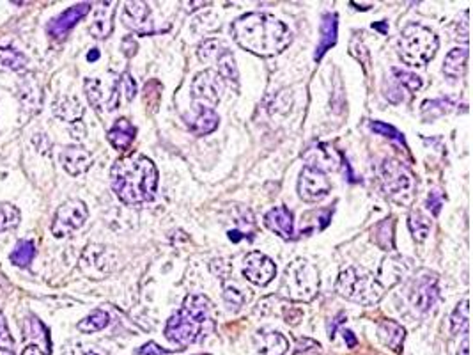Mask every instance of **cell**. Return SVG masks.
I'll list each match as a JSON object with an SVG mask.
<instances>
[{
    "label": "cell",
    "instance_id": "836d02e7",
    "mask_svg": "<svg viewBox=\"0 0 473 355\" xmlns=\"http://www.w3.org/2000/svg\"><path fill=\"white\" fill-rule=\"evenodd\" d=\"M20 218L21 214L17 206L9 205V202H0V233L15 230L20 224Z\"/></svg>",
    "mask_w": 473,
    "mask_h": 355
},
{
    "label": "cell",
    "instance_id": "5bb4252c",
    "mask_svg": "<svg viewBox=\"0 0 473 355\" xmlns=\"http://www.w3.org/2000/svg\"><path fill=\"white\" fill-rule=\"evenodd\" d=\"M82 268L93 279H101L114 268V252L107 247L89 245L82 258Z\"/></svg>",
    "mask_w": 473,
    "mask_h": 355
},
{
    "label": "cell",
    "instance_id": "d6a6232c",
    "mask_svg": "<svg viewBox=\"0 0 473 355\" xmlns=\"http://www.w3.org/2000/svg\"><path fill=\"white\" fill-rule=\"evenodd\" d=\"M374 242L383 250H393V220L385 218L374 227Z\"/></svg>",
    "mask_w": 473,
    "mask_h": 355
},
{
    "label": "cell",
    "instance_id": "277c9868",
    "mask_svg": "<svg viewBox=\"0 0 473 355\" xmlns=\"http://www.w3.org/2000/svg\"><path fill=\"white\" fill-rule=\"evenodd\" d=\"M335 291L346 300L362 304V306H374L383 299L385 286L369 270L360 268V266H348L339 274Z\"/></svg>",
    "mask_w": 473,
    "mask_h": 355
},
{
    "label": "cell",
    "instance_id": "60d3db41",
    "mask_svg": "<svg viewBox=\"0 0 473 355\" xmlns=\"http://www.w3.org/2000/svg\"><path fill=\"white\" fill-rule=\"evenodd\" d=\"M425 206H427V210H429L434 217L440 215L441 206H443V192H441L440 189L431 190L429 196H427V201H425Z\"/></svg>",
    "mask_w": 473,
    "mask_h": 355
},
{
    "label": "cell",
    "instance_id": "f546056e",
    "mask_svg": "<svg viewBox=\"0 0 473 355\" xmlns=\"http://www.w3.org/2000/svg\"><path fill=\"white\" fill-rule=\"evenodd\" d=\"M109 323H110L109 313H105V311H101V309H96V311H93L91 315L85 316L82 322H78L76 327H78V331L80 332H85V334H93V332L103 331Z\"/></svg>",
    "mask_w": 473,
    "mask_h": 355
},
{
    "label": "cell",
    "instance_id": "7dc6e473",
    "mask_svg": "<svg viewBox=\"0 0 473 355\" xmlns=\"http://www.w3.org/2000/svg\"><path fill=\"white\" fill-rule=\"evenodd\" d=\"M342 334H344L346 343H348V347H349V348L357 347V338H355L353 332H351V331H344V332H342Z\"/></svg>",
    "mask_w": 473,
    "mask_h": 355
},
{
    "label": "cell",
    "instance_id": "83f0119b",
    "mask_svg": "<svg viewBox=\"0 0 473 355\" xmlns=\"http://www.w3.org/2000/svg\"><path fill=\"white\" fill-rule=\"evenodd\" d=\"M408 226L411 234H413L415 242H424L431 233V218L422 214V211L413 210L408 217Z\"/></svg>",
    "mask_w": 473,
    "mask_h": 355
},
{
    "label": "cell",
    "instance_id": "f6af8a7d",
    "mask_svg": "<svg viewBox=\"0 0 473 355\" xmlns=\"http://www.w3.org/2000/svg\"><path fill=\"white\" fill-rule=\"evenodd\" d=\"M21 355H50V347H43V345L30 343L24 348Z\"/></svg>",
    "mask_w": 473,
    "mask_h": 355
},
{
    "label": "cell",
    "instance_id": "8d00e7d4",
    "mask_svg": "<svg viewBox=\"0 0 473 355\" xmlns=\"http://www.w3.org/2000/svg\"><path fill=\"white\" fill-rule=\"evenodd\" d=\"M0 355H17L15 354V341L9 334L8 323H6L2 311H0Z\"/></svg>",
    "mask_w": 473,
    "mask_h": 355
},
{
    "label": "cell",
    "instance_id": "f1b7e54d",
    "mask_svg": "<svg viewBox=\"0 0 473 355\" xmlns=\"http://www.w3.org/2000/svg\"><path fill=\"white\" fill-rule=\"evenodd\" d=\"M27 64V57L18 50L0 49V69L2 71H24Z\"/></svg>",
    "mask_w": 473,
    "mask_h": 355
},
{
    "label": "cell",
    "instance_id": "9a60e30c",
    "mask_svg": "<svg viewBox=\"0 0 473 355\" xmlns=\"http://www.w3.org/2000/svg\"><path fill=\"white\" fill-rule=\"evenodd\" d=\"M123 21L128 28L136 34H151L152 21L151 11L144 2H126L123 11Z\"/></svg>",
    "mask_w": 473,
    "mask_h": 355
},
{
    "label": "cell",
    "instance_id": "30bf717a",
    "mask_svg": "<svg viewBox=\"0 0 473 355\" xmlns=\"http://www.w3.org/2000/svg\"><path fill=\"white\" fill-rule=\"evenodd\" d=\"M192 96L209 103V107L217 105L224 93V78L215 69H204L197 73L192 80Z\"/></svg>",
    "mask_w": 473,
    "mask_h": 355
},
{
    "label": "cell",
    "instance_id": "74e56055",
    "mask_svg": "<svg viewBox=\"0 0 473 355\" xmlns=\"http://www.w3.org/2000/svg\"><path fill=\"white\" fill-rule=\"evenodd\" d=\"M393 75H395V78L399 80V84L408 87L409 91H418V89L422 87V78L418 77V75H415V73L402 71V69L393 68Z\"/></svg>",
    "mask_w": 473,
    "mask_h": 355
},
{
    "label": "cell",
    "instance_id": "d590c367",
    "mask_svg": "<svg viewBox=\"0 0 473 355\" xmlns=\"http://www.w3.org/2000/svg\"><path fill=\"white\" fill-rule=\"evenodd\" d=\"M408 268H409V263H406V259H402V258L385 259V261H383V266H381V274L389 272V277H393L392 279V284H393L395 281H399V279L406 274Z\"/></svg>",
    "mask_w": 473,
    "mask_h": 355
},
{
    "label": "cell",
    "instance_id": "ffe728a7",
    "mask_svg": "<svg viewBox=\"0 0 473 355\" xmlns=\"http://www.w3.org/2000/svg\"><path fill=\"white\" fill-rule=\"evenodd\" d=\"M256 343L265 355H285L289 350L287 338L277 331H259L256 334Z\"/></svg>",
    "mask_w": 473,
    "mask_h": 355
},
{
    "label": "cell",
    "instance_id": "cb8c5ba5",
    "mask_svg": "<svg viewBox=\"0 0 473 355\" xmlns=\"http://www.w3.org/2000/svg\"><path fill=\"white\" fill-rule=\"evenodd\" d=\"M20 101L24 110H28V116H33L39 110L41 101H43V93L41 87L34 78H25L24 84L20 85Z\"/></svg>",
    "mask_w": 473,
    "mask_h": 355
},
{
    "label": "cell",
    "instance_id": "1f68e13d",
    "mask_svg": "<svg viewBox=\"0 0 473 355\" xmlns=\"http://www.w3.org/2000/svg\"><path fill=\"white\" fill-rule=\"evenodd\" d=\"M34 256H36V247H34V243L30 242V240H20V242L15 245V249H12L9 258H11L12 265L28 266L33 263Z\"/></svg>",
    "mask_w": 473,
    "mask_h": 355
},
{
    "label": "cell",
    "instance_id": "44dd1931",
    "mask_svg": "<svg viewBox=\"0 0 473 355\" xmlns=\"http://www.w3.org/2000/svg\"><path fill=\"white\" fill-rule=\"evenodd\" d=\"M335 43H337V15L335 12H326L321 21V37H319V43H317L314 59L321 61L323 55L332 46H335Z\"/></svg>",
    "mask_w": 473,
    "mask_h": 355
},
{
    "label": "cell",
    "instance_id": "8992f818",
    "mask_svg": "<svg viewBox=\"0 0 473 355\" xmlns=\"http://www.w3.org/2000/svg\"><path fill=\"white\" fill-rule=\"evenodd\" d=\"M319 288V275L316 266L307 259H294L289 263L282 279L280 291L291 300L309 302L316 297Z\"/></svg>",
    "mask_w": 473,
    "mask_h": 355
},
{
    "label": "cell",
    "instance_id": "4316f807",
    "mask_svg": "<svg viewBox=\"0 0 473 355\" xmlns=\"http://www.w3.org/2000/svg\"><path fill=\"white\" fill-rule=\"evenodd\" d=\"M211 62H215L218 68V75H220L222 78H225V80L229 82H234L236 84L238 78H240V73H238V66H236V59H234V55L231 52H229L225 46H222L220 50H218V53L215 55V59H213Z\"/></svg>",
    "mask_w": 473,
    "mask_h": 355
},
{
    "label": "cell",
    "instance_id": "603a6c76",
    "mask_svg": "<svg viewBox=\"0 0 473 355\" xmlns=\"http://www.w3.org/2000/svg\"><path fill=\"white\" fill-rule=\"evenodd\" d=\"M197 116L192 123H190V128L197 135H208V133L215 132L218 128V121L220 117L215 112V109L209 105H197Z\"/></svg>",
    "mask_w": 473,
    "mask_h": 355
},
{
    "label": "cell",
    "instance_id": "484cf974",
    "mask_svg": "<svg viewBox=\"0 0 473 355\" xmlns=\"http://www.w3.org/2000/svg\"><path fill=\"white\" fill-rule=\"evenodd\" d=\"M468 66V49H452L443 62V73L450 78H461Z\"/></svg>",
    "mask_w": 473,
    "mask_h": 355
},
{
    "label": "cell",
    "instance_id": "ee69618b",
    "mask_svg": "<svg viewBox=\"0 0 473 355\" xmlns=\"http://www.w3.org/2000/svg\"><path fill=\"white\" fill-rule=\"evenodd\" d=\"M163 354H167V350L160 348L157 343H152V341L136 350V355H163Z\"/></svg>",
    "mask_w": 473,
    "mask_h": 355
},
{
    "label": "cell",
    "instance_id": "5b68a950",
    "mask_svg": "<svg viewBox=\"0 0 473 355\" xmlns=\"http://www.w3.org/2000/svg\"><path fill=\"white\" fill-rule=\"evenodd\" d=\"M440 41L431 28L420 24H409L402 28L399 40V55L402 62L413 68L425 66L436 55Z\"/></svg>",
    "mask_w": 473,
    "mask_h": 355
},
{
    "label": "cell",
    "instance_id": "bcb514c9",
    "mask_svg": "<svg viewBox=\"0 0 473 355\" xmlns=\"http://www.w3.org/2000/svg\"><path fill=\"white\" fill-rule=\"evenodd\" d=\"M136 49H139V44H136V41L133 40V36H128L123 40V52H125L126 57L135 55Z\"/></svg>",
    "mask_w": 473,
    "mask_h": 355
},
{
    "label": "cell",
    "instance_id": "6da1fadb",
    "mask_svg": "<svg viewBox=\"0 0 473 355\" xmlns=\"http://www.w3.org/2000/svg\"><path fill=\"white\" fill-rule=\"evenodd\" d=\"M231 34L241 49L259 57L278 55L293 41L287 25L268 12H247L236 18Z\"/></svg>",
    "mask_w": 473,
    "mask_h": 355
},
{
    "label": "cell",
    "instance_id": "52a82bcc",
    "mask_svg": "<svg viewBox=\"0 0 473 355\" xmlns=\"http://www.w3.org/2000/svg\"><path fill=\"white\" fill-rule=\"evenodd\" d=\"M381 183L386 198L399 205L411 202L415 194V176L413 173L395 158H386L381 166Z\"/></svg>",
    "mask_w": 473,
    "mask_h": 355
},
{
    "label": "cell",
    "instance_id": "7bdbcfd3",
    "mask_svg": "<svg viewBox=\"0 0 473 355\" xmlns=\"http://www.w3.org/2000/svg\"><path fill=\"white\" fill-rule=\"evenodd\" d=\"M211 270H213V274H217L218 277L225 279V277H227L229 270H231V265H227V263H225L224 259H213V261H211Z\"/></svg>",
    "mask_w": 473,
    "mask_h": 355
},
{
    "label": "cell",
    "instance_id": "d4e9b609",
    "mask_svg": "<svg viewBox=\"0 0 473 355\" xmlns=\"http://www.w3.org/2000/svg\"><path fill=\"white\" fill-rule=\"evenodd\" d=\"M53 114L59 119L68 123H78L80 117L84 116V107L76 98L73 96H62L53 103Z\"/></svg>",
    "mask_w": 473,
    "mask_h": 355
},
{
    "label": "cell",
    "instance_id": "b9f144b4",
    "mask_svg": "<svg viewBox=\"0 0 473 355\" xmlns=\"http://www.w3.org/2000/svg\"><path fill=\"white\" fill-rule=\"evenodd\" d=\"M119 84L123 85V89H125V93H126V100L128 101H132L133 98H135V94H136V84H135V80H133V77L130 75L128 71L126 73H123L121 75V80H119Z\"/></svg>",
    "mask_w": 473,
    "mask_h": 355
},
{
    "label": "cell",
    "instance_id": "2e32d148",
    "mask_svg": "<svg viewBox=\"0 0 473 355\" xmlns=\"http://www.w3.org/2000/svg\"><path fill=\"white\" fill-rule=\"evenodd\" d=\"M60 162H62L66 173L71 176H80L93 166V155L78 146H68L60 155Z\"/></svg>",
    "mask_w": 473,
    "mask_h": 355
},
{
    "label": "cell",
    "instance_id": "d6986e66",
    "mask_svg": "<svg viewBox=\"0 0 473 355\" xmlns=\"http://www.w3.org/2000/svg\"><path fill=\"white\" fill-rule=\"evenodd\" d=\"M377 338H380V341L386 348H390L395 354H401L402 345H404L406 331L395 320H383L377 325Z\"/></svg>",
    "mask_w": 473,
    "mask_h": 355
},
{
    "label": "cell",
    "instance_id": "3957f363",
    "mask_svg": "<svg viewBox=\"0 0 473 355\" xmlns=\"http://www.w3.org/2000/svg\"><path fill=\"white\" fill-rule=\"evenodd\" d=\"M213 304L204 295H188L165 327V338L177 347H188L204 339L213 331Z\"/></svg>",
    "mask_w": 473,
    "mask_h": 355
},
{
    "label": "cell",
    "instance_id": "7c38bea8",
    "mask_svg": "<svg viewBox=\"0 0 473 355\" xmlns=\"http://www.w3.org/2000/svg\"><path fill=\"white\" fill-rule=\"evenodd\" d=\"M438 299V277L429 270H422L411 288V304L420 313H427Z\"/></svg>",
    "mask_w": 473,
    "mask_h": 355
},
{
    "label": "cell",
    "instance_id": "9c48e42d",
    "mask_svg": "<svg viewBox=\"0 0 473 355\" xmlns=\"http://www.w3.org/2000/svg\"><path fill=\"white\" fill-rule=\"evenodd\" d=\"M330 192V182L325 171L312 166H305L298 182V194L305 202H317Z\"/></svg>",
    "mask_w": 473,
    "mask_h": 355
},
{
    "label": "cell",
    "instance_id": "ba28073f",
    "mask_svg": "<svg viewBox=\"0 0 473 355\" xmlns=\"http://www.w3.org/2000/svg\"><path fill=\"white\" fill-rule=\"evenodd\" d=\"M89 217V210L80 199H69L59 206L52 224V233L55 239H64L73 231L80 230Z\"/></svg>",
    "mask_w": 473,
    "mask_h": 355
},
{
    "label": "cell",
    "instance_id": "f35d334b",
    "mask_svg": "<svg viewBox=\"0 0 473 355\" xmlns=\"http://www.w3.org/2000/svg\"><path fill=\"white\" fill-rule=\"evenodd\" d=\"M369 126H371V130H373V132L380 133V135H383V137H389V139H393V141L404 142V137H402V133L399 132V130L393 128V126L386 125V123L371 121Z\"/></svg>",
    "mask_w": 473,
    "mask_h": 355
},
{
    "label": "cell",
    "instance_id": "7402d4cb",
    "mask_svg": "<svg viewBox=\"0 0 473 355\" xmlns=\"http://www.w3.org/2000/svg\"><path fill=\"white\" fill-rule=\"evenodd\" d=\"M135 126H133L126 117H121V119H117V121L114 123L112 128L109 130L107 137H109V142L117 151H125L128 150L130 146H132V142L135 141Z\"/></svg>",
    "mask_w": 473,
    "mask_h": 355
},
{
    "label": "cell",
    "instance_id": "681fc988",
    "mask_svg": "<svg viewBox=\"0 0 473 355\" xmlns=\"http://www.w3.org/2000/svg\"><path fill=\"white\" fill-rule=\"evenodd\" d=\"M100 59V50L98 49H93L91 52L87 53V61L89 62H94V61H98Z\"/></svg>",
    "mask_w": 473,
    "mask_h": 355
},
{
    "label": "cell",
    "instance_id": "816d5d0a",
    "mask_svg": "<svg viewBox=\"0 0 473 355\" xmlns=\"http://www.w3.org/2000/svg\"><path fill=\"white\" fill-rule=\"evenodd\" d=\"M373 28H377V31H381V33H383V34H385L386 31H389V28H386L385 21H383V24H374Z\"/></svg>",
    "mask_w": 473,
    "mask_h": 355
},
{
    "label": "cell",
    "instance_id": "8fae6325",
    "mask_svg": "<svg viewBox=\"0 0 473 355\" xmlns=\"http://www.w3.org/2000/svg\"><path fill=\"white\" fill-rule=\"evenodd\" d=\"M277 274V266L262 252H250L243 259V275L256 286H266Z\"/></svg>",
    "mask_w": 473,
    "mask_h": 355
},
{
    "label": "cell",
    "instance_id": "7a4b0ae2",
    "mask_svg": "<svg viewBox=\"0 0 473 355\" xmlns=\"http://www.w3.org/2000/svg\"><path fill=\"white\" fill-rule=\"evenodd\" d=\"M110 182L116 196L125 205H145L157 196L158 171L148 157L130 155L114 164Z\"/></svg>",
    "mask_w": 473,
    "mask_h": 355
},
{
    "label": "cell",
    "instance_id": "c3c4849f",
    "mask_svg": "<svg viewBox=\"0 0 473 355\" xmlns=\"http://www.w3.org/2000/svg\"><path fill=\"white\" fill-rule=\"evenodd\" d=\"M344 316H346L344 313H341V315H339L337 318H335V322H333L332 327H330V338H332V339H333V336H335V329H337V325L342 322V318H344Z\"/></svg>",
    "mask_w": 473,
    "mask_h": 355
},
{
    "label": "cell",
    "instance_id": "ac0fdd59",
    "mask_svg": "<svg viewBox=\"0 0 473 355\" xmlns=\"http://www.w3.org/2000/svg\"><path fill=\"white\" fill-rule=\"evenodd\" d=\"M114 15H116V8H114L112 2L100 4V8H96V11H94L93 24L89 27L91 36L96 37V40L109 37L114 31Z\"/></svg>",
    "mask_w": 473,
    "mask_h": 355
},
{
    "label": "cell",
    "instance_id": "e0dca14e",
    "mask_svg": "<svg viewBox=\"0 0 473 355\" xmlns=\"http://www.w3.org/2000/svg\"><path fill=\"white\" fill-rule=\"evenodd\" d=\"M266 226L277 233L280 239L291 240L294 236V224H293V214L285 208V206H277L269 210L265 215Z\"/></svg>",
    "mask_w": 473,
    "mask_h": 355
},
{
    "label": "cell",
    "instance_id": "e575fe53",
    "mask_svg": "<svg viewBox=\"0 0 473 355\" xmlns=\"http://www.w3.org/2000/svg\"><path fill=\"white\" fill-rule=\"evenodd\" d=\"M85 94H87V100L91 103L94 110L100 112L101 107H103V94H101V82L98 78H87L84 82Z\"/></svg>",
    "mask_w": 473,
    "mask_h": 355
},
{
    "label": "cell",
    "instance_id": "ab89813d",
    "mask_svg": "<svg viewBox=\"0 0 473 355\" xmlns=\"http://www.w3.org/2000/svg\"><path fill=\"white\" fill-rule=\"evenodd\" d=\"M224 299H225V302L231 304V306L241 307L243 304H245L247 297H245V293H243L241 290H238L236 286H231V284H227V286L224 288Z\"/></svg>",
    "mask_w": 473,
    "mask_h": 355
},
{
    "label": "cell",
    "instance_id": "4dcf8cb0",
    "mask_svg": "<svg viewBox=\"0 0 473 355\" xmlns=\"http://www.w3.org/2000/svg\"><path fill=\"white\" fill-rule=\"evenodd\" d=\"M470 302L465 299L456 306V309L450 315V327H452V334H465L468 336V320H470Z\"/></svg>",
    "mask_w": 473,
    "mask_h": 355
},
{
    "label": "cell",
    "instance_id": "f907efd6",
    "mask_svg": "<svg viewBox=\"0 0 473 355\" xmlns=\"http://www.w3.org/2000/svg\"><path fill=\"white\" fill-rule=\"evenodd\" d=\"M457 355H468V336H465V339H463V345L457 350Z\"/></svg>",
    "mask_w": 473,
    "mask_h": 355
},
{
    "label": "cell",
    "instance_id": "4fadbf2b",
    "mask_svg": "<svg viewBox=\"0 0 473 355\" xmlns=\"http://www.w3.org/2000/svg\"><path fill=\"white\" fill-rule=\"evenodd\" d=\"M89 11H91V4H89V2H82V4L68 8L62 15H59V17L53 18V20L50 21L48 27H46V33H48V36H52L53 40H64L69 34V31H71L82 18L87 17Z\"/></svg>",
    "mask_w": 473,
    "mask_h": 355
}]
</instances>
